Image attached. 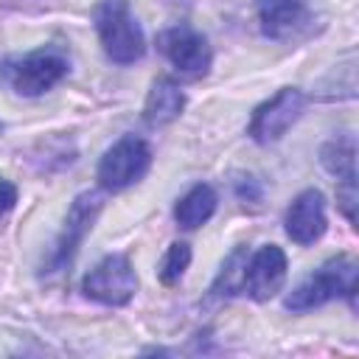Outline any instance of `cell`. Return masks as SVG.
Segmentation results:
<instances>
[{"mask_svg": "<svg viewBox=\"0 0 359 359\" xmlns=\"http://www.w3.org/2000/svg\"><path fill=\"white\" fill-rule=\"evenodd\" d=\"M353 294H356V261L351 255H337V258L325 261L303 283H297L286 294L283 306L289 311H309L334 297H345L353 303Z\"/></svg>", "mask_w": 359, "mask_h": 359, "instance_id": "6da1fadb", "label": "cell"}, {"mask_svg": "<svg viewBox=\"0 0 359 359\" xmlns=\"http://www.w3.org/2000/svg\"><path fill=\"white\" fill-rule=\"evenodd\" d=\"M104 53L118 65H132L146 53V36L126 0H101L93 11Z\"/></svg>", "mask_w": 359, "mask_h": 359, "instance_id": "7a4b0ae2", "label": "cell"}, {"mask_svg": "<svg viewBox=\"0 0 359 359\" xmlns=\"http://www.w3.org/2000/svg\"><path fill=\"white\" fill-rule=\"evenodd\" d=\"M3 79L8 81V87L17 93V95H42L48 93L50 87H56L70 65L65 59L62 50L56 48H39V50H31L25 56H14V59H6L3 62Z\"/></svg>", "mask_w": 359, "mask_h": 359, "instance_id": "3957f363", "label": "cell"}, {"mask_svg": "<svg viewBox=\"0 0 359 359\" xmlns=\"http://www.w3.org/2000/svg\"><path fill=\"white\" fill-rule=\"evenodd\" d=\"M149 165H151L149 143L137 135H123L104 151L95 180L104 191H123V188L140 182L146 177Z\"/></svg>", "mask_w": 359, "mask_h": 359, "instance_id": "277c9868", "label": "cell"}, {"mask_svg": "<svg viewBox=\"0 0 359 359\" xmlns=\"http://www.w3.org/2000/svg\"><path fill=\"white\" fill-rule=\"evenodd\" d=\"M81 292L87 300L101 306H126L137 292V275L126 255L109 252L104 255L81 280Z\"/></svg>", "mask_w": 359, "mask_h": 359, "instance_id": "5b68a950", "label": "cell"}, {"mask_svg": "<svg viewBox=\"0 0 359 359\" xmlns=\"http://www.w3.org/2000/svg\"><path fill=\"white\" fill-rule=\"evenodd\" d=\"M101 208H104V196L95 194V191H84L73 199V205L67 210V219H65V227H62L59 238L53 241V247H50V252L42 264V272H62L73 261L84 236L93 230V222L98 219Z\"/></svg>", "mask_w": 359, "mask_h": 359, "instance_id": "8992f818", "label": "cell"}, {"mask_svg": "<svg viewBox=\"0 0 359 359\" xmlns=\"http://www.w3.org/2000/svg\"><path fill=\"white\" fill-rule=\"evenodd\" d=\"M303 109H306V95L297 87L278 90L269 101L255 107L252 121H250V137L261 146L280 140L289 132V126L303 115Z\"/></svg>", "mask_w": 359, "mask_h": 359, "instance_id": "52a82bcc", "label": "cell"}, {"mask_svg": "<svg viewBox=\"0 0 359 359\" xmlns=\"http://www.w3.org/2000/svg\"><path fill=\"white\" fill-rule=\"evenodd\" d=\"M157 48L180 73H185L191 79H199V76H205L210 70V62H213L210 45L191 25H171V28H165L157 36Z\"/></svg>", "mask_w": 359, "mask_h": 359, "instance_id": "ba28073f", "label": "cell"}, {"mask_svg": "<svg viewBox=\"0 0 359 359\" xmlns=\"http://www.w3.org/2000/svg\"><path fill=\"white\" fill-rule=\"evenodd\" d=\"M286 275H289L286 252L278 244H264L261 250L247 255L244 275H241V292L258 303L272 300L283 289Z\"/></svg>", "mask_w": 359, "mask_h": 359, "instance_id": "9c48e42d", "label": "cell"}, {"mask_svg": "<svg viewBox=\"0 0 359 359\" xmlns=\"http://www.w3.org/2000/svg\"><path fill=\"white\" fill-rule=\"evenodd\" d=\"M328 227V219H325V196L317 191V188H306L300 191L289 210H286V236L294 241V244H314L317 238H323Z\"/></svg>", "mask_w": 359, "mask_h": 359, "instance_id": "30bf717a", "label": "cell"}, {"mask_svg": "<svg viewBox=\"0 0 359 359\" xmlns=\"http://www.w3.org/2000/svg\"><path fill=\"white\" fill-rule=\"evenodd\" d=\"M261 34L269 39H289L309 20L306 0H255Z\"/></svg>", "mask_w": 359, "mask_h": 359, "instance_id": "8fae6325", "label": "cell"}, {"mask_svg": "<svg viewBox=\"0 0 359 359\" xmlns=\"http://www.w3.org/2000/svg\"><path fill=\"white\" fill-rule=\"evenodd\" d=\"M185 109V93L180 90V84H174L171 79H154L151 90L146 95V107H143V118L149 126H165L171 121H177Z\"/></svg>", "mask_w": 359, "mask_h": 359, "instance_id": "7c38bea8", "label": "cell"}, {"mask_svg": "<svg viewBox=\"0 0 359 359\" xmlns=\"http://www.w3.org/2000/svg\"><path fill=\"white\" fill-rule=\"evenodd\" d=\"M216 202H219L216 199V191L208 182H199L185 196L177 199V205H174V222L182 230H196V227H202L216 213Z\"/></svg>", "mask_w": 359, "mask_h": 359, "instance_id": "4fadbf2b", "label": "cell"}, {"mask_svg": "<svg viewBox=\"0 0 359 359\" xmlns=\"http://www.w3.org/2000/svg\"><path fill=\"white\" fill-rule=\"evenodd\" d=\"M323 168L337 177V182H353L356 180V143L351 135L331 137L320 151Z\"/></svg>", "mask_w": 359, "mask_h": 359, "instance_id": "5bb4252c", "label": "cell"}, {"mask_svg": "<svg viewBox=\"0 0 359 359\" xmlns=\"http://www.w3.org/2000/svg\"><path fill=\"white\" fill-rule=\"evenodd\" d=\"M188 264H191V247H188L185 241H174V244L165 250V255H163V261H160V266H157L160 283H163V286L180 283L182 275H185V269H188Z\"/></svg>", "mask_w": 359, "mask_h": 359, "instance_id": "9a60e30c", "label": "cell"}, {"mask_svg": "<svg viewBox=\"0 0 359 359\" xmlns=\"http://www.w3.org/2000/svg\"><path fill=\"white\" fill-rule=\"evenodd\" d=\"M244 264H247V247H236L233 255L222 264V272L213 283L216 294H236L241 292V275H244Z\"/></svg>", "mask_w": 359, "mask_h": 359, "instance_id": "2e32d148", "label": "cell"}, {"mask_svg": "<svg viewBox=\"0 0 359 359\" xmlns=\"http://www.w3.org/2000/svg\"><path fill=\"white\" fill-rule=\"evenodd\" d=\"M337 202H339L342 213L348 216V222L353 224V222H356V180L337 185Z\"/></svg>", "mask_w": 359, "mask_h": 359, "instance_id": "e0dca14e", "label": "cell"}, {"mask_svg": "<svg viewBox=\"0 0 359 359\" xmlns=\"http://www.w3.org/2000/svg\"><path fill=\"white\" fill-rule=\"evenodd\" d=\"M236 194H238V199H244V202H252V205L261 202V188H258V182H255L252 177L236 180Z\"/></svg>", "mask_w": 359, "mask_h": 359, "instance_id": "ac0fdd59", "label": "cell"}, {"mask_svg": "<svg viewBox=\"0 0 359 359\" xmlns=\"http://www.w3.org/2000/svg\"><path fill=\"white\" fill-rule=\"evenodd\" d=\"M17 205V188L8 180H0V219Z\"/></svg>", "mask_w": 359, "mask_h": 359, "instance_id": "d6986e66", "label": "cell"}, {"mask_svg": "<svg viewBox=\"0 0 359 359\" xmlns=\"http://www.w3.org/2000/svg\"><path fill=\"white\" fill-rule=\"evenodd\" d=\"M0 132H3V123H0Z\"/></svg>", "mask_w": 359, "mask_h": 359, "instance_id": "ffe728a7", "label": "cell"}]
</instances>
